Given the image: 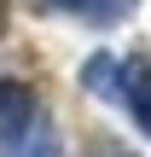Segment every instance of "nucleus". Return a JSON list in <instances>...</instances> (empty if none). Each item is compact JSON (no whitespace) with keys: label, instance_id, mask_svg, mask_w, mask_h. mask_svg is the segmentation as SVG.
I'll use <instances>...</instances> for the list:
<instances>
[{"label":"nucleus","instance_id":"f257e3e1","mask_svg":"<svg viewBox=\"0 0 151 157\" xmlns=\"http://www.w3.org/2000/svg\"><path fill=\"white\" fill-rule=\"evenodd\" d=\"M122 105L140 122V134L151 140V58H128L122 64Z\"/></svg>","mask_w":151,"mask_h":157},{"label":"nucleus","instance_id":"f03ea898","mask_svg":"<svg viewBox=\"0 0 151 157\" xmlns=\"http://www.w3.org/2000/svg\"><path fill=\"white\" fill-rule=\"evenodd\" d=\"M41 117V105H35V93L23 87V82H0V140H12V134H23L29 122Z\"/></svg>","mask_w":151,"mask_h":157},{"label":"nucleus","instance_id":"7ed1b4c3","mask_svg":"<svg viewBox=\"0 0 151 157\" xmlns=\"http://www.w3.org/2000/svg\"><path fill=\"white\" fill-rule=\"evenodd\" d=\"M6 157H58V128H52L47 117H35L23 134L6 140Z\"/></svg>","mask_w":151,"mask_h":157},{"label":"nucleus","instance_id":"20e7f679","mask_svg":"<svg viewBox=\"0 0 151 157\" xmlns=\"http://www.w3.org/2000/svg\"><path fill=\"white\" fill-rule=\"evenodd\" d=\"M81 87L99 93V99H122V64H116L111 52H93V58L81 64Z\"/></svg>","mask_w":151,"mask_h":157},{"label":"nucleus","instance_id":"39448f33","mask_svg":"<svg viewBox=\"0 0 151 157\" xmlns=\"http://www.w3.org/2000/svg\"><path fill=\"white\" fill-rule=\"evenodd\" d=\"M52 6H70V12H76V17H87L93 29H111V23L134 17V6H140V0H52Z\"/></svg>","mask_w":151,"mask_h":157}]
</instances>
